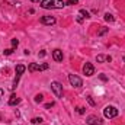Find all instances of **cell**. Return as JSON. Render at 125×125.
<instances>
[{
	"label": "cell",
	"instance_id": "obj_9",
	"mask_svg": "<svg viewBox=\"0 0 125 125\" xmlns=\"http://www.w3.org/2000/svg\"><path fill=\"white\" fill-rule=\"evenodd\" d=\"M41 23H44V25H54V23H55V18L45 15V16L41 18Z\"/></svg>",
	"mask_w": 125,
	"mask_h": 125
},
{
	"label": "cell",
	"instance_id": "obj_2",
	"mask_svg": "<svg viewBox=\"0 0 125 125\" xmlns=\"http://www.w3.org/2000/svg\"><path fill=\"white\" fill-rule=\"evenodd\" d=\"M103 115H105V118H115V116H118V109L115 108V106H106L105 109H103Z\"/></svg>",
	"mask_w": 125,
	"mask_h": 125
},
{
	"label": "cell",
	"instance_id": "obj_14",
	"mask_svg": "<svg viewBox=\"0 0 125 125\" xmlns=\"http://www.w3.org/2000/svg\"><path fill=\"white\" fill-rule=\"evenodd\" d=\"M108 31H109V28H102L100 31L97 32V36H102V35H105V33H106Z\"/></svg>",
	"mask_w": 125,
	"mask_h": 125
},
{
	"label": "cell",
	"instance_id": "obj_5",
	"mask_svg": "<svg viewBox=\"0 0 125 125\" xmlns=\"http://www.w3.org/2000/svg\"><path fill=\"white\" fill-rule=\"evenodd\" d=\"M51 89H52V92L55 93L57 97H62V86H61V83H58V82H52V83H51Z\"/></svg>",
	"mask_w": 125,
	"mask_h": 125
},
{
	"label": "cell",
	"instance_id": "obj_11",
	"mask_svg": "<svg viewBox=\"0 0 125 125\" xmlns=\"http://www.w3.org/2000/svg\"><path fill=\"white\" fill-rule=\"evenodd\" d=\"M19 102H21V99H19L16 94H12L10 99H9V105H10V106H15V105H18Z\"/></svg>",
	"mask_w": 125,
	"mask_h": 125
},
{
	"label": "cell",
	"instance_id": "obj_20",
	"mask_svg": "<svg viewBox=\"0 0 125 125\" xmlns=\"http://www.w3.org/2000/svg\"><path fill=\"white\" fill-rule=\"evenodd\" d=\"M12 45H13V48H16L19 45V41L18 39H12Z\"/></svg>",
	"mask_w": 125,
	"mask_h": 125
},
{
	"label": "cell",
	"instance_id": "obj_27",
	"mask_svg": "<svg viewBox=\"0 0 125 125\" xmlns=\"http://www.w3.org/2000/svg\"><path fill=\"white\" fill-rule=\"evenodd\" d=\"M3 94H4V92H3V90L0 89V100H1V97H3Z\"/></svg>",
	"mask_w": 125,
	"mask_h": 125
},
{
	"label": "cell",
	"instance_id": "obj_18",
	"mask_svg": "<svg viewBox=\"0 0 125 125\" xmlns=\"http://www.w3.org/2000/svg\"><path fill=\"white\" fill-rule=\"evenodd\" d=\"M13 52V48H7V50H4V55H10Z\"/></svg>",
	"mask_w": 125,
	"mask_h": 125
},
{
	"label": "cell",
	"instance_id": "obj_12",
	"mask_svg": "<svg viewBox=\"0 0 125 125\" xmlns=\"http://www.w3.org/2000/svg\"><path fill=\"white\" fill-rule=\"evenodd\" d=\"M79 13H80V15H82L83 18H86V19H87V18H90V15H89V12H87V10H84V9H82V10H80Z\"/></svg>",
	"mask_w": 125,
	"mask_h": 125
},
{
	"label": "cell",
	"instance_id": "obj_24",
	"mask_svg": "<svg viewBox=\"0 0 125 125\" xmlns=\"http://www.w3.org/2000/svg\"><path fill=\"white\" fill-rule=\"evenodd\" d=\"M99 77H100V80H103V82H106V80H108V77H106V76H103V74H100Z\"/></svg>",
	"mask_w": 125,
	"mask_h": 125
},
{
	"label": "cell",
	"instance_id": "obj_22",
	"mask_svg": "<svg viewBox=\"0 0 125 125\" xmlns=\"http://www.w3.org/2000/svg\"><path fill=\"white\" fill-rule=\"evenodd\" d=\"M77 22H79V23H82V22H83V16H82L80 13H79V16H77Z\"/></svg>",
	"mask_w": 125,
	"mask_h": 125
},
{
	"label": "cell",
	"instance_id": "obj_7",
	"mask_svg": "<svg viewBox=\"0 0 125 125\" xmlns=\"http://www.w3.org/2000/svg\"><path fill=\"white\" fill-rule=\"evenodd\" d=\"M25 70H26V68H25V65H22V64H18V65H16V77H15V82H13V87L18 84L19 77H21V74H22Z\"/></svg>",
	"mask_w": 125,
	"mask_h": 125
},
{
	"label": "cell",
	"instance_id": "obj_8",
	"mask_svg": "<svg viewBox=\"0 0 125 125\" xmlns=\"http://www.w3.org/2000/svg\"><path fill=\"white\" fill-rule=\"evenodd\" d=\"M86 124H89V125H102V121H100V118H97V116H94V115H90V116H87Z\"/></svg>",
	"mask_w": 125,
	"mask_h": 125
},
{
	"label": "cell",
	"instance_id": "obj_10",
	"mask_svg": "<svg viewBox=\"0 0 125 125\" xmlns=\"http://www.w3.org/2000/svg\"><path fill=\"white\" fill-rule=\"evenodd\" d=\"M52 58L57 62L62 61V51L61 50H54V51H52Z\"/></svg>",
	"mask_w": 125,
	"mask_h": 125
},
{
	"label": "cell",
	"instance_id": "obj_4",
	"mask_svg": "<svg viewBox=\"0 0 125 125\" xmlns=\"http://www.w3.org/2000/svg\"><path fill=\"white\" fill-rule=\"evenodd\" d=\"M68 80H70L71 86H74V87H82V86H83L82 79H80L79 76H76V74H70V76H68Z\"/></svg>",
	"mask_w": 125,
	"mask_h": 125
},
{
	"label": "cell",
	"instance_id": "obj_28",
	"mask_svg": "<svg viewBox=\"0 0 125 125\" xmlns=\"http://www.w3.org/2000/svg\"><path fill=\"white\" fill-rule=\"evenodd\" d=\"M31 1H39V0H31Z\"/></svg>",
	"mask_w": 125,
	"mask_h": 125
},
{
	"label": "cell",
	"instance_id": "obj_3",
	"mask_svg": "<svg viewBox=\"0 0 125 125\" xmlns=\"http://www.w3.org/2000/svg\"><path fill=\"white\" fill-rule=\"evenodd\" d=\"M48 64L47 62H44V64H36V62H31L29 64V67H28V70L31 71V73H33V71H44V70H48Z\"/></svg>",
	"mask_w": 125,
	"mask_h": 125
},
{
	"label": "cell",
	"instance_id": "obj_19",
	"mask_svg": "<svg viewBox=\"0 0 125 125\" xmlns=\"http://www.w3.org/2000/svg\"><path fill=\"white\" fill-rule=\"evenodd\" d=\"M77 112H79L80 115H83V114H84V108H83V106H77Z\"/></svg>",
	"mask_w": 125,
	"mask_h": 125
},
{
	"label": "cell",
	"instance_id": "obj_21",
	"mask_svg": "<svg viewBox=\"0 0 125 125\" xmlns=\"http://www.w3.org/2000/svg\"><path fill=\"white\" fill-rule=\"evenodd\" d=\"M87 102H89V103H90L92 106H94V102H93V99H92L90 96H87Z\"/></svg>",
	"mask_w": 125,
	"mask_h": 125
},
{
	"label": "cell",
	"instance_id": "obj_16",
	"mask_svg": "<svg viewBox=\"0 0 125 125\" xmlns=\"http://www.w3.org/2000/svg\"><path fill=\"white\" fill-rule=\"evenodd\" d=\"M42 122V118H33L32 119V124L33 125H38V124H41Z\"/></svg>",
	"mask_w": 125,
	"mask_h": 125
},
{
	"label": "cell",
	"instance_id": "obj_1",
	"mask_svg": "<svg viewBox=\"0 0 125 125\" xmlns=\"http://www.w3.org/2000/svg\"><path fill=\"white\" fill-rule=\"evenodd\" d=\"M65 6V3L62 0H42L41 1V7L44 9H62Z\"/></svg>",
	"mask_w": 125,
	"mask_h": 125
},
{
	"label": "cell",
	"instance_id": "obj_26",
	"mask_svg": "<svg viewBox=\"0 0 125 125\" xmlns=\"http://www.w3.org/2000/svg\"><path fill=\"white\" fill-rule=\"evenodd\" d=\"M51 106H54V103H52V102H51V103H47V105H45V108H47V109H48V108H51Z\"/></svg>",
	"mask_w": 125,
	"mask_h": 125
},
{
	"label": "cell",
	"instance_id": "obj_29",
	"mask_svg": "<svg viewBox=\"0 0 125 125\" xmlns=\"http://www.w3.org/2000/svg\"><path fill=\"white\" fill-rule=\"evenodd\" d=\"M10 1H16V0H10Z\"/></svg>",
	"mask_w": 125,
	"mask_h": 125
},
{
	"label": "cell",
	"instance_id": "obj_30",
	"mask_svg": "<svg viewBox=\"0 0 125 125\" xmlns=\"http://www.w3.org/2000/svg\"><path fill=\"white\" fill-rule=\"evenodd\" d=\"M124 61H125V55H124Z\"/></svg>",
	"mask_w": 125,
	"mask_h": 125
},
{
	"label": "cell",
	"instance_id": "obj_13",
	"mask_svg": "<svg viewBox=\"0 0 125 125\" xmlns=\"http://www.w3.org/2000/svg\"><path fill=\"white\" fill-rule=\"evenodd\" d=\"M105 21H106V22H114V16H112L111 13H106V15H105Z\"/></svg>",
	"mask_w": 125,
	"mask_h": 125
},
{
	"label": "cell",
	"instance_id": "obj_25",
	"mask_svg": "<svg viewBox=\"0 0 125 125\" xmlns=\"http://www.w3.org/2000/svg\"><path fill=\"white\" fill-rule=\"evenodd\" d=\"M45 54H47V52H45V51H41V52H39V54H38V55H39V57H45Z\"/></svg>",
	"mask_w": 125,
	"mask_h": 125
},
{
	"label": "cell",
	"instance_id": "obj_23",
	"mask_svg": "<svg viewBox=\"0 0 125 125\" xmlns=\"http://www.w3.org/2000/svg\"><path fill=\"white\" fill-rule=\"evenodd\" d=\"M79 0H67V4H76Z\"/></svg>",
	"mask_w": 125,
	"mask_h": 125
},
{
	"label": "cell",
	"instance_id": "obj_17",
	"mask_svg": "<svg viewBox=\"0 0 125 125\" xmlns=\"http://www.w3.org/2000/svg\"><path fill=\"white\" fill-rule=\"evenodd\" d=\"M96 60H97V62H103L105 60H106V57H105V55H97Z\"/></svg>",
	"mask_w": 125,
	"mask_h": 125
},
{
	"label": "cell",
	"instance_id": "obj_6",
	"mask_svg": "<svg viewBox=\"0 0 125 125\" xmlns=\"http://www.w3.org/2000/svg\"><path fill=\"white\" fill-rule=\"evenodd\" d=\"M83 73H84L87 77L93 76V74H94V67H93V64H90V62H86V64L83 65Z\"/></svg>",
	"mask_w": 125,
	"mask_h": 125
},
{
	"label": "cell",
	"instance_id": "obj_15",
	"mask_svg": "<svg viewBox=\"0 0 125 125\" xmlns=\"http://www.w3.org/2000/svg\"><path fill=\"white\" fill-rule=\"evenodd\" d=\"M42 100H44V96H42V94H36V96H35V102H36V103H39V102H42Z\"/></svg>",
	"mask_w": 125,
	"mask_h": 125
}]
</instances>
